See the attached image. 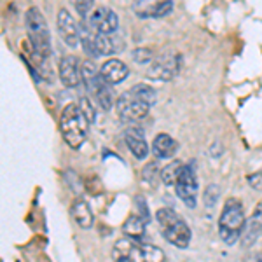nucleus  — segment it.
Listing matches in <instances>:
<instances>
[{
	"instance_id": "4",
	"label": "nucleus",
	"mask_w": 262,
	"mask_h": 262,
	"mask_svg": "<svg viewBox=\"0 0 262 262\" xmlns=\"http://www.w3.org/2000/svg\"><path fill=\"white\" fill-rule=\"evenodd\" d=\"M159 226H161V232L166 238L168 243H171L177 248H187L191 243L192 232L189 226L185 224L184 219L180 217L175 210L171 208H161L156 213Z\"/></svg>"
},
{
	"instance_id": "6",
	"label": "nucleus",
	"mask_w": 262,
	"mask_h": 262,
	"mask_svg": "<svg viewBox=\"0 0 262 262\" xmlns=\"http://www.w3.org/2000/svg\"><path fill=\"white\" fill-rule=\"evenodd\" d=\"M82 82H84V86L88 88V91L93 95V98L96 100V103H98L103 111H111L112 103H114L111 84L105 82L100 70L96 69V65L91 60L82 63Z\"/></svg>"
},
{
	"instance_id": "3",
	"label": "nucleus",
	"mask_w": 262,
	"mask_h": 262,
	"mask_svg": "<svg viewBox=\"0 0 262 262\" xmlns=\"http://www.w3.org/2000/svg\"><path fill=\"white\" fill-rule=\"evenodd\" d=\"M245 224H247V219H245V208L242 201L236 200V198L227 200L222 208L221 217H219V236H221V239L227 245H234L242 238Z\"/></svg>"
},
{
	"instance_id": "15",
	"label": "nucleus",
	"mask_w": 262,
	"mask_h": 262,
	"mask_svg": "<svg viewBox=\"0 0 262 262\" xmlns=\"http://www.w3.org/2000/svg\"><path fill=\"white\" fill-rule=\"evenodd\" d=\"M262 234V205H257L242 232L243 247H252Z\"/></svg>"
},
{
	"instance_id": "16",
	"label": "nucleus",
	"mask_w": 262,
	"mask_h": 262,
	"mask_svg": "<svg viewBox=\"0 0 262 262\" xmlns=\"http://www.w3.org/2000/svg\"><path fill=\"white\" fill-rule=\"evenodd\" d=\"M179 149V143H177L170 135L166 133H161L154 138L152 142V152L158 159H166V158H171L173 154Z\"/></svg>"
},
{
	"instance_id": "17",
	"label": "nucleus",
	"mask_w": 262,
	"mask_h": 262,
	"mask_svg": "<svg viewBox=\"0 0 262 262\" xmlns=\"http://www.w3.org/2000/svg\"><path fill=\"white\" fill-rule=\"evenodd\" d=\"M72 217H74V221L77 222V226L82 227V229H91L93 222H95L91 206L84 200L74 201V205H72Z\"/></svg>"
},
{
	"instance_id": "12",
	"label": "nucleus",
	"mask_w": 262,
	"mask_h": 262,
	"mask_svg": "<svg viewBox=\"0 0 262 262\" xmlns=\"http://www.w3.org/2000/svg\"><path fill=\"white\" fill-rule=\"evenodd\" d=\"M60 81L65 88H77L82 82V67L75 56H63L58 65Z\"/></svg>"
},
{
	"instance_id": "7",
	"label": "nucleus",
	"mask_w": 262,
	"mask_h": 262,
	"mask_svg": "<svg viewBox=\"0 0 262 262\" xmlns=\"http://www.w3.org/2000/svg\"><path fill=\"white\" fill-rule=\"evenodd\" d=\"M150 107L145 103L142 98H138L133 91H126L117 98L116 101V112L122 121L126 122H135L142 121L143 117H147Z\"/></svg>"
},
{
	"instance_id": "26",
	"label": "nucleus",
	"mask_w": 262,
	"mask_h": 262,
	"mask_svg": "<svg viewBox=\"0 0 262 262\" xmlns=\"http://www.w3.org/2000/svg\"><path fill=\"white\" fill-rule=\"evenodd\" d=\"M248 184H250V187L255 189V191H262V168L248 177Z\"/></svg>"
},
{
	"instance_id": "20",
	"label": "nucleus",
	"mask_w": 262,
	"mask_h": 262,
	"mask_svg": "<svg viewBox=\"0 0 262 262\" xmlns=\"http://www.w3.org/2000/svg\"><path fill=\"white\" fill-rule=\"evenodd\" d=\"M131 91L135 93V95L138 96V98H142L143 101H145L149 107H152V105L158 101V95H156V91H154V88H150V86H147V84H135L133 88H131Z\"/></svg>"
},
{
	"instance_id": "25",
	"label": "nucleus",
	"mask_w": 262,
	"mask_h": 262,
	"mask_svg": "<svg viewBox=\"0 0 262 262\" xmlns=\"http://www.w3.org/2000/svg\"><path fill=\"white\" fill-rule=\"evenodd\" d=\"M219 194H221V191H219L217 185H208V187H206V191H205V194H203V198H205L206 205L213 206L215 201L219 200Z\"/></svg>"
},
{
	"instance_id": "14",
	"label": "nucleus",
	"mask_w": 262,
	"mask_h": 262,
	"mask_svg": "<svg viewBox=\"0 0 262 262\" xmlns=\"http://www.w3.org/2000/svg\"><path fill=\"white\" fill-rule=\"evenodd\" d=\"M124 142L128 145V149L131 154L137 159H145L147 154H149V145H147V140L143 137V131L140 128H128L124 131Z\"/></svg>"
},
{
	"instance_id": "8",
	"label": "nucleus",
	"mask_w": 262,
	"mask_h": 262,
	"mask_svg": "<svg viewBox=\"0 0 262 262\" xmlns=\"http://www.w3.org/2000/svg\"><path fill=\"white\" fill-rule=\"evenodd\" d=\"M175 191H177V196H179L189 208L196 206L200 185H198V179H196V173H194L192 166H187V164L184 166V170H182L179 180H177V184H175Z\"/></svg>"
},
{
	"instance_id": "21",
	"label": "nucleus",
	"mask_w": 262,
	"mask_h": 262,
	"mask_svg": "<svg viewBox=\"0 0 262 262\" xmlns=\"http://www.w3.org/2000/svg\"><path fill=\"white\" fill-rule=\"evenodd\" d=\"M161 2V0H135V14L138 18H152V12H154L156 6Z\"/></svg>"
},
{
	"instance_id": "24",
	"label": "nucleus",
	"mask_w": 262,
	"mask_h": 262,
	"mask_svg": "<svg viewBox=\"0 0 262 262\" xmlns=\"http://www.w3.org/2000/svg\"><path fill=\"white\" fill-rule=\"evenodd\" d=\"M133 58L137 63H140V65H143V63H150L152 61V51L150 49H145V48H138L133 51Z\"/></svg>"
},
{
	"instance_id": "9",
	"label": "nucleus",
	"mask_w": 262,
	"mask_h": 262,
	"mask_svg": "<svg viewBox=\"0 0 262 262\" xmlns=\"http://www.w3.org/2000/svg\"><path fill=\"white\" fill-rule=\"evenodd\" d=\"M56 27L60 37L69 48H77L81 44V28L77 27L74 16L67 9H60L56 16Z\"/></svg>"
},
{
	"instance_id": "13",
	"label": "nucleus",
	"mask_w": 262,
	"mask_h": 262,
	"mask_svg": "<svg viewBox=\"0 0 262 262\" xmlns=\"http://www.w3.org/2000/svg\"><path fill=\"white\" fill-rule=\"evenodd\" d=\"M100 74L105 79V82L114 86V84H119L128 79L129 69L124 61L117 60V58H111V60H107L100 67Z\"/></svg>"
},
{
	"instance_id": "11",
	"label": "nucleus",
	"mask_w": 262,
	"mask_h": 262,
	"mask_svg": "<svg viewBox=\"0 0 262 262\" xmlns=\"http://www.w3.org/2000/svg\"><path fill=\"white\" fill-rule=\"evenodd\" d=\"M179 56L175 54H164L159 60L152 61L149 69V77L158 79V81H170L179 74Z\"/></svg>"
},
{
	"instance_id": "22",
	"label": "nucleus",
	"mask_w": 262,
	"mask_h": 262,
	"mask_svg": "<svg viewBox=\"0 0 262 262\" xmlns=\"http://www.w3.org/2000/svg\"><path fill=\"white\" fill-rule=\"evenodd\" d=\"M74 6L82 19H90L95 11V0H74Z\"/></svg>"
},
{
	"instance_id": "5",
	"label": "nucleus",
	"mask_w": 262,
	"mask_h": 262,
	"mask_svg": "<svg viewBox=\"0 0 262 262\" xmlns=\"http://www.w3.org/2000/svg\"><path fill=\"white\" fill-rule=\"evenodd\" d=\"M25 25H27L28 40L35 53L40 56L49 58L51 56V35L49 28L46 23V18L37 7H30L25 14Z\"/></svg>"
},
{
	"instance_id": "1",
	"label": "nucleus",
	"mask_w": 262,
	"mask_h": 262,
	"mask_svg": "<svg viewBox=\"0 0 262 262\" xmlns=\"http://www.w3.org/2000/svg\"><path fill=\"white\" fill-rule=\"evenodd\" d=\"M90 117L84 114L79 103H69L63 108L60 128L61 137L70 149H79L88 138V131H90Z\"/></svg>"
},
{
	"instance_id": "23",
	"label": "nucleus",
	"mask_w": 262,
	"mask_h": 262,
	"mask_svg": "<svg viewBox=\"0 0 262 262\" xmlns=\"http://www.w3.org/2000/svg\"><path fill=\"white\" fill-rule=\"evenodd\" d=\"M171 11H173V0H161V2L156 6L154 12H152V18H156V19L164 18V16H168Z\"/></svg>"
},
{
	"instance_id": "27",
	"label": "nucleus",
	"mask_w": 262,
	"mask_h": 262,
	"mask_svg": "<svg viewBox=\"0 0 262 262\" xmlns=\"http://www.w3.org/2000/svg\"><path fill=\"white\" fill-rule=\"evenodd\" d=\"M79 105H81V108L84 111V114L90 117V121L95 122V107L91 105V101L88 100V98H82L81 101H79Z\"/></svg>"
},
{
	"instance_id": "18",
	"label": "nucleus",
	"mask_w": 262,
	"mask_h": 262,
	"mask_svg": "<svg viewBox=\"0 0 262 262\" xmlns=\"http://www.w3.org/2000/svg\"><path fill=\"white\" fill-rule=\"evenodd\" d=\"M145 217H140V215H129L126 219V222L122 224V231H124L126 236L129 238H142L143 229H145Z\"/></svg>"
},
{
	"instance_id": "19",
	"label": "nucleus",
	"mask_w": 262,
	"mask_h": 262,
	"mask_svg": "<svg viewBox=\"0 0 262 262\" xmlns=\"http://www.w3.org/2000/svg\"><path fill=\"white\" fill-rule=\"evenodd\" d=\"M184 166H185V164L180 163V161H173V163L168 164V166H164L163 170H161L163 184L164 185H170V187H171V185H175L177 180H179L182 170H184Z\"/></svg>"
},
{
	"instance_id": "28",
	"label": "nucleus",
	"mask_w": 262,
	"mask_h": 262,
	"mask_svg": "<svg viewBox=\"0 0 262 262\" xmlns=\"http://www.w3.org/2000/svg\"><path fill=\"white\" fill-rule=\"evenodd\" d=\"M250 262H262V252L255 253V255L252 257V260H250Z\"/></svg>"
},
{
	"instance_id": "10",
	"label": "nucleus",
	"mask_w": 262,
	"mask_h": 262,
	"mask_svg": "<svg viewBox=\"0 0 262 262\" xmlns=\"http://www.w3.org/2000/svg\"><path fill=\"white\" fill-rule=\"evenodd\" d=\"M90 27L95 32L100 33H107V35H112V33L117 32V27H119V18L112 9L108 7H96L93 11V14L88 19Z\"/></svg>"
},
{
	"instance_id": "2",
	"label": "nucleus",
	"mask_w": 262,
	"mask_h": 262,
	"mask_svg": "<svg viewBox=\"0 0 262 262\" xmlns=\"http://www.w3.org/2000/svg\"><path fill=\"white\" fill-rule=\"evenodd\" d=\"M112 259L114 262H164V252L154 245L128 236L114 245Z\"/></svg>"
}]
</instances>
